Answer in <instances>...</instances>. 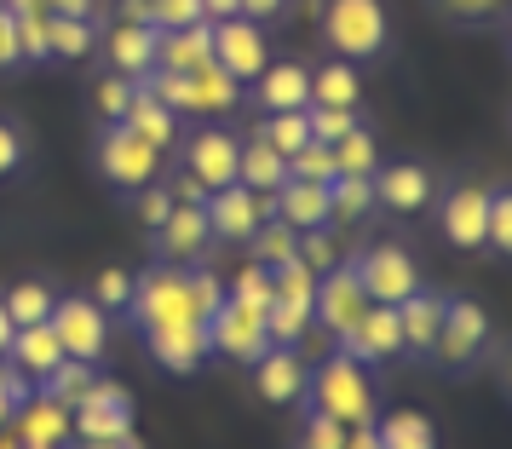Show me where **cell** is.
<instances>
[{
	"label": "cell",
	"instance_id": "277c9868",
	"mask_svg": "<svg viewBox=\"0 0 512 449\" xmlns=\"http://www.w3.org/2000/svg\"><path fill=\"white\" fill-rule=\"evenodd\" d=\"M98 173H104V185H116L121 196H139L144 185H156L162 179V150L156 144H144L133 127H121L110 121L104 133H98Z\"/></svg>",
	"mask_w": 512,
	"mask_h": 449
},
{
	"label": "cell",
	"instance_id": "d6a6232c",
	"mask_svg": "<svg viewBox=\"0 0 512 449\" xmlns=\"http://www.w3.org/2000/svg\"><path fill=\"white\" fill-rule=\"evenodd\" d=\"M93 47H98L93 18H58V12H52V24H47V52H52V58H64V64H81V58H87Z\"/></svg>",
	"mask_w": 512,
	"mask_h": 449
},
{
	"label": "cell",
	"instance_id": "6125c7cd",
	"mask_svg": "<svg viewBox=\"0 0 512 449\" xmlns=\"http://www.w3.org/2000/svg\"><path fill=\"white\" fill-rule=\"evenodd\" d=\"M12 334H18V323L6 317V306H0V357H6V346H12Z\"/></svg>",
	"mask_w": 512,
	"mask_h": 449
},
{
	"label": "cell",
	"instance_id": "2e32d148",
	"mask_svg": "<svg viewBox=\"0 0 512 449\" xmlns=\"http://www.w3.org/2000/svg\"><path fill=\"white\" fill-rule=\"evenodd\" d=\"M248 98H254L265 116H277V110H305V104H311V70H305L300 58H271V64L248 81Z\"/></svg>",
	"mask_w": 512,
	"mask_h": 449
},
{
	"label": "cell",
	"instance_id": "680465c9",
	"mask_svg": "<svg viewBox=\"0 0 512 449\" xmlns=\"http://www.w3.org/2000/svg\"><path fill=\"white\" fill-rule=\"evenodd\" d=\"M121 24H150V0H121Z\"/></svg>",
	"mask_w": 512,
	"mask_h": 449
},
{
	"label": "cell",
	"instance_id": "6f0895ef",
	"mask_svg": "<svg viewBox=\"0 0 512 449\" xmlns=\"http://www.w3.org/2000/svg\"><path fill=\"white\" fill-rule=\"evenodd\" d=\"M58 18H93V0H47Z\"/></svg>",
	"mask_w": 512,
	"mask_h": 449
},
{
	"label": "cell",
	"instance_id": "ffe728a7",
	"mask_svg": "<svg viewBox=\"0 0 512 449\" xmlns=\"http://www.w3.org/2000/svg\"><path fill=\"white\" fill-rule=\"evenodd\" d=\"M208 242H213V231H208V213H202V202H173V213L156 225V248H162L167 265L202 260V248H208Z\"/></svg>",
	"mask_w": 512,
	"mask_h": 449
},
{
	"label": "cell",
	"instance_id": "ee69618b",
	"mask_svg": "<svg viewBox=\"0 0 512 449\" xmlns=\"http://www.w3.org/2000/svg\"><path fill=\"white\" fill-rule=\"evenodd\" d=\"M484 248H489V254H507V248H512V202H507V190H489V231H484Z\"/></svg>",
	"mask_w": 512,
	"mask_h": 449
},
{
	"label": "cell",
	"instance_id": "9f6ffc18",
	"mask_svg": "<svg viewBox=\"0 0 512 449\" xmlns=\"http://www.w3.org/2000/svg\"><path fill=\"white\" fill-rule=\"evenodd\" d=\"M340 449H380V432H374V421L346 426V444H340Z\"/></svg>",
	"mask_w": 512,
	"mask_h": 449
},
{
	"label": "cell",
	"instance_id": "8d00e7d4",
	"mask_svg": "<svg viewBox=\"0 0 512 449\" xmlns=\"http://www.w3.org/2000/svg\"><path fill=\"white\" fill-rule=\"evenodd\" d=\"M87 386H93V363H81V357H58L47 369V380H35V392H47L58 403H75Z\"/></svg>",
	"mask_w": 512,
	"mask_h": 449
},
{
	"label": "cell",
	"instance_id": "52a82bcc",
	"mask_svg": "<svg viewBox=\"0 0 512 449\" xmlns=\"http://www.w3.org/2000/svg\"><path fill=\"white\" fill-rule=\"evenodd\" d=\"M52 334H58V346L64 357H81V363H98V357L110 352V311L98 306L93 294H64L58 306H52Z\"/></svg>",
	"mask_w": 512,
	"mask_h": 449
},
{
	"label": "cell",
	"instance_id": "d4e9b609",
	"mask_svg": "<svg viewBox=\"0 0 512 449\" xmlns=\"http://www.w3.org/2000/svg\"><path fill=\"white\" fill-rule=\"evenodd\" d=\"M443 306H449V294H432V288H415V294L397 306V323H403V352L432 357V340H438Z\"/></svg>",
	"mask_w": 512,
	"mask_h": 449
},
{
	"label": "cell",
	"instance_id": "e0dca14e",
	"mask_svg": "<svg viewBox=\"0 0 512 449\" xmlns=\"http://www.w3.org/2000/svg\"><path fill=\"white\" fill-rule=\"evenodd\" d=\"M144 340H150V357L162 369H173V375H190V369H202L213 357L208 323H156V329H144Z\"/></svg>",
	"mask_w": 512,
	"mask_h": 449
},
{
	"label": "cell",
	"instance_id": "30bf717a",
	"mask_svg": "<svg viewBox=\"0 0 512 449\" xmlns=\"http://www.w3.org/2000/svg\"><path fill=\"white\" fill-rule=\"evenodd\" d=\"M369 311V294H363V283H357V265L340 260V265H328L323 277H317V300H311V323H323V334H340L357 323Z\"/></svg>",
	"mask_w": 512,
	"mask_h": 449
},
{
	"label": "cell",
	"instance_id": "c3c4849f",
	"mask_svg": "<svg viewBox=\"0 0 512 449\" xmlns=\"http://www.w3.org/2000/svg\"><path fill=\"white\" fill-rule=\"evenodd\" d=\"M173 202H179V196H173V185H162V179H156V185H144L139 196H133V208H139V219L150 225V231L173 213Z\"/></svg>",
	"mask_w": 512,
	"mask_h": 449
},
{
	"label": "cell",
	"instance_id": "91938a15",
	"mask_svg": "<svg viewBox=\"0 0 512 449\" xmlns=\"http://www.w3.org/2000/svg\"><path fill=\"white\" fill-rule=\"evenodd\" d=\"M202 18L219 24V18H236V0H202Z\"/></svg>",
	"mask_w": 512,
	"mask_h": 449
},
{
	"label": "cell",
	"instance_id": "9c48e42d",
	"mask_svg": "<svg viewBox=\"0 0 512 449\" xmlns=\"http://www.w3.org/2000/svg\"><path fill=\"white\" fill-rule=\"evenodd\" d=\"M202 213H208V231L219 242H248L265 219H277V196H254L248 185H225L202 202Z\"/></svg>",
	"mask_w": 512,
	"mask_h": 449
},
{
	"label": "cell",
	"instance_id": "7402d4cb",
	"mask_svg": "<svg viewBox=\"0 0 512 449\" xmlns=\"http://www.w3.org/2000/svg\"><path fill=\"white\" fill-rule=\"evenodd\" d=\"M121 127H133V133H139L144 144H156L162 156L179 144V116H173L162 98H156V87H150V81H133V104H127Z\"/></svg>",
	"mask_w": 512,
	"mask_h": 449
},
{
	"label": "cell",
	"instance_id": "5bb4252c",
	"mask_svg": "<svg viewBox=\"0 0 512 449\" xmlns=\"http://www.w3.org/2000/svg\"><path fill=\"white\" fill-rule=\"evenodd\" d=\"M438 225H443V242L449 248H484V231H489V190L484 185H455L449 196L438 202Z\"/></svg>",
	"mask_w": 512,
	"mask_h": 449
},
{
	"label": "cell",
	"instance_id": "5b68a950",
	"mask_svg": "<svg viewBox=\"0 0 512 449\" xmlns=\"http://www.w3.org/2000/svg\"><path fill=\"white\" fill-rule=\"evenodd\" d=\"M70 432L81 444H121L133 438V398L121 392L116 380H98L70 403Z\"/></svg>",
	"mask_w": 512,
	"mask_h": 449
},
{
	"label": "cell",
	"instance_id": "f907efd6",
	"mask_svg": "<svg viewBox=\"0 0 512 449\" xmlns=\"http://www.w3.org/2000/svg\"><path fill=\"white\" fill-rule=\"evenodd\" d=\"M340 444H346V426L334 421V415H317V409H311V421H305L300 449H340Z\"/></svg>",
	"mask_w": 512,
	"mask_h": 449
},
{
	"label": "cell",
	"instance_id": "7a4b0ae2",
	"mask_svg": "<svg viewBox=\"0 0 512 449\" xmlns=\"http://www.w3.org/2000/svg\"><path fill=\"white\" fill-rule=\"evenodd\" d=\"M127 311L139 317L144 329H156V323H208V306L196 300V283L179 265H150L144 277H133Z\"/></svg>",
	"mask_w": 512,
	"mask_h": 449
},
{
	"label": "cell",
	"instance_id": "11a10c76",
	"mask_svg": "<svg viewBox=\"0 0 512 449\" xmlns=\"http://www.w3.org/2000/svg\"><path fill=\"white\" fill-rule=\"evenodd\" d=\"M236 12H242V18H254V24H271V18L288 12V0H236Z\"/></svg>",
	"mask_w": 512,
	"mask_h": 449
},
{
	"label": "cell",
	"instance_id": "60d3db41",
	"mask_svg": "<svg viewBox=\"0 0 512 449\" xmlns=\"http://www.w3.org/2000/svg\"><path fill=\"white\" fill-rule=\"evenodd\" d=\"M127 104H133V81L110 70V75H104V81L93 87V110H98V121H104V127H110V121H121V116H127Z\"/></svg>",
	"mask_w": 512,
	"mask_h": 449
},
{
	"label": "cell",
	"instance_id": "f6af8a7d",
	"mask_svg": "<svg viewBox=\"0 0 512 449\" xmlns=\"http://www.w3.org/2000/svg\"><path fill=\"white\" fill-rule=\"evenodd\" d=\"M300 265H311L317 277H323L328 265H340V242L328 237V225L323 231H300Z\"/></svg>",
	"mask_w": 512,
	"mask_h": 449
},
{
	"label": "cell",
	"instance_id": "db71d44e",
	"mask_svg": "<svg viewBox=\"0 0 512 449\" xmlns=\"http://www.w3.org/2000/svg\"><path fill=\"white\" fill-rule=\"evenodd\" d=\"M443 18H455V24H478V18H495L501 12V0H438Z\"/></svg>",
	"mask_w": 512,
	"mask_h": 449
},
{
	"label": "cell",
	"instance_id": "d6986e66",
	"mask_svg": "<svg viewBox=\"0 0 512 449\" xmlns=\"http://www.w3.org/2000/svg\"><path fill=\"white\" fill-rule=\"evenodd\" d=\"M12 421H18V449H64V438H70V403L47 398V392H29L12 409Z\"/></svg>",
	"mask_w": 512,
	"mask_h": 449
},
{
	"label": "cell",
	"instance_id": "816d5d0a",
	"mask_svg": "<svg viewBox=\"0 0 512 449\" xmlns=\"http://www.w3.org/2000/svg\"><path fill=\"white\" fill-rule=\"evenodd\" d=\"M6 70H24V47H18V18H12L6 0H0V75Z\"/></svg>",
	"mask_w": 512,
	"mask_h": 449
},
{
	"label": "cell",
	"instance_id": "4316f807",
	"mask_svg": "<svg viewBox=\"0 0 512 449\" xmlns=\"http://www.w3.org/2000/svg\"><path fill=\"white\" fill-rule=\"evenodd\" d=\"M110 70L127 81H144L156 70V29L150 24H116L110 29Z\"/></svg>",
	"mask_w": 512,
	"mask_h": 449
},
{
	"label": "cell",
	"instance_id": "f5cc1de1",
	"mask_svg": "<svg viewBox=\"0 0 512 449\" xmlns=\"http://www.w3.org/2000/svg\"><path fill=\"white\" fill-rule=\"evenodd\" d=\"M18 167H24V127L0 121V179H12Z\"/></svg>",
	"mask_w": 512,
	"mask_h": 449
},
{
	"label": "cell",
	"instance_id": "ba28073f",
	"mask_svg": "<svg viewBox=\"0 0 512 449\" xmlns=\"http://www.w3.org/2000/svg\"><path fill=\"white\" fill-rule=\"evenodd\" d=\"M213 64L231 75V81H254L265 64H271V41H265V24H254V18H219L213 24Z\"/></svg>",
	"mask_w": 512,
	"mask_h": 449
},
{
	"label": "cell",
	"instance_id": "6da1fadb",
	"mask_svg": "<svg viewBox=\"0 0 512 449\" xmlns=\"http://www.w3.org/2000/svg\"><path fill=\"white\" fill-rule=\"evenodd\" d=\"M300 403L317 409V415H334L340 426L374 421V386H369V375H363V363H351L346 352H328L317 369H305Z\"/></svg>",
	"mask_w": 512,
	"mask_h": 449
},
{
	"label": "cell",
	"instance_id": "be15d7a7",
	"mask_svg": "<svg viewBox=\"0 0 512 449\" xmlns=\"http://www.w3.org/2000/svg\"><path fill=\"white\" fill-rule=\"evenodd\" d=\"M81 449H139L133 438H121V444H81Z\"/></svg>",
	"mask_w": 512,
	"mask_h": 449
},
{
	"label": "cell",
	"instance_id": "681fc988",
	"mask_svg": "<svg viewBox=\"0 0 512 449\" xmlns=\"http://www.w3.org/2000/svg\"><path fill=\"white\" fill-rule=\"evenodd\" d=\"M29 392H35V386H29V380L18 375V369H12L6 357H0V432L12 426V409H18V403H24Z\"/></svg>",
	"mask_w": 512,
	"mask_h": 449
},
{
	"label": "cell",
	"instance_id": "ab89813d",
	"mask_svg": "<svg viewBox=\"0 0 512 449\" xmlns=\"http://www.w3.org/2000/svg\"><path fill=\"white\" fill-rule=\"evenodd\" d=\"M305 121H311V139L317 144H334L357 127V110H346V104H305Z\"/></svg>",
	"mask_w": 512,
	"mask_h": 449
},
{
	"label": "cell",
	"instance_id": "94428289",
	"mask_svg": "<svg viewBox=\"0 0 512 449\" xmlns=\"http://www.w3.org/2000/svg\"><path fill=\"white\" fill-rule=\"evenodd\" d=\"M6 12H12V18H35V12H52L47 0H6Z\"/></svg>",
	"mask_w": 512,
	"mask_h": 449
},
{
	"label": "cell",
	"instance_id": "f546056e",
	"mask_svg": "<svg viewBox=\"0 0 512 449\" xmlns=\"http://www.w3.org/2000/svg\"><path fill=\"white\" fill-rule=\"evenodd\" d=\"M374 213V173H334L328 179V225H357Z\"/></svg>",
	"mask_w": 512,
	"mask_h": 449
},
{
	"label": "cell",
	"instance_id": "484cf974",
	"mask_svg": "<svg viewBox=\"0 0 512 449\" xmlns=\"http://www.w3.org/2000/svg\"><path fill=\"white\" fill-rule=\"evenodd\" d=\"M64 357V346H58V334H52V323H29V329L12 334V346H6V363L18 369V375L35 386V380H47V369Z\"/></svg>",
	"mask_w": 512,
	"mask_h": 449
},
{
	"label": "cell",
	"instance_id": "603a6c76",
	"mask_svg": "<svg viewBox=\"0 0 512 449\" xmlns=\"http://www.w3.org/2000/svg\"><path fill=\"white\" fill-rule=\"evenodd\" d=\"M277 219L288 225V231H323L328 225V185H317V179H282L277 185Z\"/></svg>",
	"mask_w": 512,
	"mask_h": 449
},
{
	"label": "cell",
	"instance_id": "ac0fdd59",
	"mask_svg": "<svg viewBox=\"0 0 512 449\" xmlns=\"http://www.w3.org/2000/svg\"><path fill=\"white\" fill-rule=\"evenodd\" d=\"M432 202V167L420 162H386L374 167V208L386 213H420Z\"/></svg>",
	"mask_w": 512,
	"mask_h": 449
},
{
	"label": "cell",
	"instance_id": "836d02e7",
	"mask_svg": "<svg viewBox=\"0 0 512 449\" xmlns=\"http://www.w3.org/2000/svg\"><path fill=\"white\" fill-rule=\"evenodd\" d=\"M242 248H248V260H259V265H271V271H277V265H288L294 254H300V231H288L282 219H265Z\"/></svg>",
	"mask_w": 512,
	"mask_h": 449
},
{
	"label": "cell",
	"instance_id": "cb8c5ba5",
	"mask_svg": "<svg viewBox=\"0 0 512 449\" xmlns=\"http://www.w3.org/2000/svg\"><path fill=\"white\" fill-rule=\"evenodd\" d=\"M213 58V24L202 18V24L190 29H162L156 35V70L167 75H190L196 64H208Z\"/></svg>",
	"mask_w": 512,
	"mask_h": 449
},
{
	"label": "cell",
	"instance_id": "1f68e13d",
	"mask_svg": "<svg viewBox=\"0 0 512 449\" xmlns=\"http://www.w3.org/2000/svg\"><path fill=\"white\" fill-rule=\"evenodd\" d=\"M380 432V449H438V432L420 409H392L386 421H374Z\"/></svg>",
	"mask_w": 512,
	"mask_h": 449
},
{
	"label": "cell",
	"instance_id": "7dc6e473",
	"mask_svg": "<svg viewBox=\"0 0 512 449\" xmlns=\"http://www.w3.org/2000/svg\"><path fill=\"white\" fill-rule=\"evenodd\" d=\"M47 24H52V12L18 18V47H24V64H52V52H47Z\"/></svg>",
	"mask_w": 512,
	"mask_h": 449
},
{
	"label": "cell",
	"instance_id": "44dd1931",
	"mask_svg": "<svg viewBox=\"0 0 512 449\" xmlns=\"http://www.w3.org/2000/svg\"><path fill=\"white\" fill-rule=\"evenodd\" d=\"M254 369V386L265 403H300L305 392V357L300 346H271V352L259 357V363H248Z\"/></svg>",
	"mask_w": 512,
	"mask_h": 449
},
{
	"label": "cell",
	"instance_id": "b9f144b4",
	"mask_svg": "<svg viewBox=\"0 0 512 449\" xmlns=\"http://www.w3.org/2000/svg\"><path fill=\"white\" fill-rule=\"evenodd\" d=\"M288 173H294V179H317V185H328V179H334V144H305V150H294V156H288Z\"/></svg>",
	"mask_w": 512,
	"mask_h": 449
},
{
	"label": "cell",
	"instance_id": "4fadbf2b",
	"mask_svg": "<svg viewBox=\"0 0 512 449\" xmlns=\"http://www.w3.org/2000/svg\"><path fill=\"white\" fill-rule=\"evenodd\" d=\"M334 352H346L351 363H392L403 357V323H397V306H369L357 323H351L340 340H334Z\"/></svg>",
	"mask_w": 512,
	"mask_h": 449
},
{
	"label": "cell",
	"instance_id": "8fae6325",
	"mask_svg": "<svg viewBox=\"0 0 512 449\" xmlns=\"http://www.w3.org/2000/svg\"><path fill=\"white\" fill-rule=\"evenodd\" d=\"M208 346H213L219 357H231V363H259V357L271 352V334H265V311L225 300V306H219V311L208 317Z\"/></svg>",
	"mask_w": 512,
	"mask_h": 449
},
{
	"label": "cell",
	"instance_id": "f35d334b",
	"mask_svg": "<svg viewBox=\"0 0 512 449\" xmlns=\"http://www.w3.org/2000/svg\"><path fill=\"white\" fill-rule=\"evenodd\" d=\"M225 300H236V306H254V311H265L271 300H277V288H271V265L248 260V265H242V271L231 277V283H225Z\"/></svg>",
	"mask_w": 512,
	"mask_h": 449
},
{
	"label": "cell",
	"instance_id": "9a60e30c",
	"mask_svg": "<svg viewBox=\"0 0 512 449\" xmlns=\"http://www.w3.org/2000/svg\"><path fill=\"white\" fill-rule=\"evenodd\" d=\"M236 150H242L236 133H225V127H202V133L185 144V173L213 196V190L236 185Z\"/></svg>",
	"mask_w": 512,
	"mask_h": 449
},
{
	"label": "cell",
	"instance_id": "7bdbcfd3",
	"mask_svg": "<svg viewBox=\"0 0 512 449\" xmlns=\"http://www.w3.org/2000/svg\"><path fill=\"white\" fill-rule=\"evenodd\" d=\"M202 24V0H150V29H190Z\"/></svg>",
	"mask_w": 512,
	"mask_h": 449
},
{
	"label": "cell",
	"instance_id": "d590c367",
	"mask_svg": "<svg viewBox=\"0 0 512 449\" xmlns=\"http://www.w3.org/2000/svg\"><path fill=\"white\" fill-rule=\"evenodd\" d=\"M254 139H265L277 156H294V150H305V144H311V121H305V110H277V116L259 121Z\"/></svg>",
	"mask_w": 512,
	"mask_h": 449
},
{
	"label": "cell",
	"instance_id": "f1b7e54d",
	"mask_svg": "<svg viewBox=\"0 0 512 449\" xmlns=\"http://www.w3.org/2000/svg\"><path fill=\"white\" fill-rule=\"evenodd\" d=\"M236 104H242V81H231L213 58L190 70V110L196 116H231Z\"/></svg>",
	"mask_w": 512,
	"mask_h": 449
},
{
	"label": "cell",
	"instance_id": "74e56055",
	"mask_svg": "<svg viewBox=\"0 0 512 449\" xmlns=\"http://www.w3.org/2000/svg\"><path fill=\"white\" fill-rule=\"evenodd\" d=\"M380 167V144H374V133L357 121L346 139H334V173H374Z\"/></svg>",
	"mask_w": 512,
	"mask_h": 449
},
{
	"label": "cell",
	"instance_id": "7c38bea8",
	"mask_svg": "<svg viewBox=\"0 0 512 449\" xmlns=\"http://www.w3.org/2000/svg\"><path fill=\"white\" fill-rule=\"evenodd\" d=\"M484 340H489L484 306L449 300V306H443V323H438V340H432V357H438L443 369H472L478 352H484Z\"/></svg>",
	"mask_w": 512,
	"mask_h": 449
},
{
	"label": "cell",
	"instance_id": "4dcf8cb0",
	"mask_svg": "<svg viewBox=\"0 0 512 449\" xmlns=\"http://www.w3.org/2000/svg\"><path fill=\"white\" fill-rule=\"evenodd\" d=\"M357 98H363L357 64L334 58V64H323V70H311V104H346V110H357Z\"/></svg>",
	"mask_w": 512,
	"mask_h": 449
},
{
	"label": "cell",
	"instance_id": "8992f818",
	"mask_svg": "<svg viewBox=\"0 0 512 449\" xmlns=\"http://www.w3.org/2000/svg\"><path fill=\"white\" fill-rule=\"evenodd\" d=\"M351 265H357V283H363V294H369V306H403V300L420 288L415 254L397 248V242H374V248H363Z\"/></svg>",
	"mask_w": 512,
	"mask_h": 449
},
{
	"label": "cell",
	"instance_id": "bcb514c9",
	"mask_svg": "<svg viewBox=\"0 0 512 449\" xmlns=\"http://www.w3.org/2000/svg\"><path fill=\"white\" fill-rule=\"evenodd\" d=\"M93 300L104 311H127V300H133V277L116 271V265H104V271H98V283H93Z\"/></svg>",
	"mask_w": 512,
	"mask_h": 449
},
{
	"label": "cell",
	"instance_id": "3957f363",
	"mask_svg": "<svg viewBox=\"0 0 512 449\" xmlns=\"http://www.w3.org/2000/svg\"><path fill=\"white\" fill-rule=\"evenodd\" d=\"M323 41L334 47V58H380L386 41H392V24H386V6L380 0H323Z\"/></svg>",
	"mask_w": 512,
	"mask_h": 449
},
{
	"label": "cell",
	"instance_id": "83f0119b",
	"mask_svg": "<svg viewBox=\"0 0 512 449\" xmlns=\"http://www.w3.org/2000/svg\"><path fill=\"white\" fill-rule=\"evenodd\" d=\"M282 179H288V156H277L265 139H242V150H236V185H248L254 196H277Z\"/></svg>",
	"mask_w": 512,
	"mask_h": 449
},
{
	"label": "cell",
	"instance_id": "e575fe53",
	"mask_svg": "<svg viewBox=\"0 0 512 449\" xmlns=\"http://www.w3.org/2000/svg\"><path fill=\"white\" fill-rule=\"evenodd\" d=\"M0 306H6V317L18 323V329H29V323H47L52 306H58V294H52L47 283H18L0 294Z\"/></svg>",
	"mask_w": 512,
	"mask_h": 449
}]
</instances>
